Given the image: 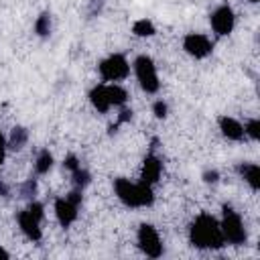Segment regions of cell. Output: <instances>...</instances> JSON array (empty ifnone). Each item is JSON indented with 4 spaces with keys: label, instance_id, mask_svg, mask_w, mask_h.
Returning a JSON list of instances; mask_svg holds the SVG:
<instances>
[{
    "label": "cell",
    "instance_id": "obj_27",
    "mask_svg": "<svg viewBox=\"0 0 260 260\" xmlns=\"http://www.w3.org/2000/svg\"><path fill=\"white\" fill-rule=\"evenodd\" d=\"M4 154H6V138L0 134V167L4 162Z\"/></svg>",
    "mask_w": 260,
    "mask_h": 260
},
{
    "label": "cell",
    "instance_id": "obj_2",
    "mask_svg": "<svg viewBox=\"0 0 260 260\" xmlns=\"http://www.w3.org/2000/svg\"><path fill=\"white\" fill-rule=\"evenodd\" d=\"M114 191L118 195V199L126 205V207H148L154 203V193H152V185L146 183H132L124 177H118L114 181Z\"/></svg>",
    "mask_w": 260,
    "mask_h": 260
},
{
    "label": "cell",
    "instance_id": "obj_18",
    "mask_svg": "<svg viewBox=\"0 0 260 260\" xmlns=\"http://www.w3.org/2000/svg\"><path fill=\"white\" fill-rule=\"evenodd\" d=\"M37 191H39V187H37V179H26V181H22L20 185H18V197L20 199H24V201H32L35 197H37Z\"/></svg>",
    "mask_w": 260,
    "mask_h": 260
},
{
    "label": "cell",
    "instance_id": "obj_12",
    "mask_svg": "<svg viewBox=\"0 0 260 260\" xmlns=\"http://www.w3.org/2000/svg\"><path fill=\"white\" fill-rule=\"evenodd\" d=\"M217 124H219L221 134H223L228 140H242V138H244V126H242L236 118H232V116H221V118L217 120Z\"/></svg>",
    "mask_w": 260,
    "mask_h": 260
},
{
    "label": "cell",
    "instance_id": "obj_3",
    "mask_svg": "<svg viewBox=\"0 0 260 260\" xmlns=\"http://www.w3.org/2000/svg\"><path fill=\"white\" fill-rule=\"evenodd\" d=\"M219 228H221V234H223L225 244H232V246H242V244H246L248 232H246V228H244V221H242L240 213L234 211L230 205H223V217H221V221H219Z\"/></svg>",
    "mask_w": 260,
    "mask_h": 260
},
{
    "label": "cell",
    "instance_id": "obj_10",
    "mask_svg": "<svg viewBox=\"0 0 260 260\" xmlns=\"http://www.w3.org/2000/svg\"><path fill=\"white\" fill-rule=\"evenodd\" d=\"M41 219H43V217L35 215L28 207H24L22 211H18V215H16V221H18L20 232H22L28 240H32V242H39L41 236H43V232H41Z\"/></svg>",
    "mask_w": 260,
    "mask_h": 260
},
{
    "label": "cell",
    "instance_id": "obj_13",
    "mask_svg": "<svg viewBox=\"0 0 260 260\" xmlns=\"http://www.w3.org/2000/svg\"><path fill=\"white\" fill-rule=\"evenodd\" d=\"M238 173L250 185L252 191H258L260 189V167L256 162H240L238 165Z\"/></svg>",
    "mask_w": 260,
    "mask_h": 260
},
{
    "label": "cell",
    "instance_id": "obj_14",
    "mask_svg": "<svg viewBox=\"0 0 260 260\" xmlns=\"http://www.w3.org/2000/svg\"><path fill=\"white\" fill-rule=\"evenodd\" d=\"M89 104L93 106V110H98L100 114H106L112 106H110V102H108V93H106V83H100V85H95V87H91V91H89Z\"/></svg>",
    "mask_w": 260,
    "mask_h": 260
},
{
    "label": "cell",
    "instance_id": "obj_4",
    "mask_svg": "<svg viewBox=\"0 0 260 260\" xmlns=\"http://www.w3.org/2000/svg\"><path fill=\"white\" fill-rule=\"evenodd\" d=\"M134 73H136V79H138L142 91H146V93H156L158 91L160 81H158V75H156V65L148 55H138L134 59Z\"/></svg>",
    "mask_w": 260,
    "mask_h": 260
},
{
    "label": "cell",
    "instance_id": "obj_11",
    "mask_svg": "<svg viewBox=\"0 0 260 260\" xmlns=\"http://www.w3.org/2000/svg\"><path fill=\"white\" fill-rule=\"evenodd\" d=\"M160 173H162V162H160V158H158L154 152L146 154V158L142 160L140 181L146 183V185H154V183L160 179Z\"/></svg>",
    "mask_w": 260,
    "mask_h": 260
},
{
    "label": "cell",
    "instance_id": "obj_5",
    "mask_svg": "<svg viewBox=\"0 0 260 260\" xmlns=\"http://www.w3.org/2000/svg\"><path fill=\"white\" fill-rule=\"evenodd\" d=\"M81 199H83L81 191L79 189H73L65 197H59L55 201V217H57V221L63 228H69L77 219V209L81 205Z\"/></svg>",
    "mask_w": 260,
    "mask_h": 260
},
{
    "label": "cell",
    "instance_id": "obj_30",
    "mask_svg": "<svg viewBox=\"0 0 260 260\" xmlns=\"http://www.w3.org/2000/svg\"><path fill=\"white\" fill-rule=\"evenodd\" d=\"M248 2H252V4H256V2H258V0H248Z\"/></svg>",
    "mask_w": 260,
    "mask_h": 260
},
{
    "label": "cell",
    "instance_id": "obj_16",
    "mask_svg": "<svg viewBox=\"0 0 260 260\" xmlns=\"http://www.w3.org/2000/svg\"><path fill=\"white\" fill-rule=\"evenodd\" d=\"M26 140H28V130L22 128V126H14V128L10 130L8 140H6V148H10V150H20V148L26 144Z\"/></svg>",
    "mask_w": 260,
    "mask_h": 260
},
{
    "label": "cell",
    "instance_id": "obj_6",
    "mask_svg": "<svg viewBox=\"0 0 260 260\" xmlns=\"http://www.w3.org/2000/svg\"><path fill=\"white\" fill-rule=\"evenodd\" d=\"M98 71H100V77L104 81H112L114 83V81H120V79H124L128 75L130 65H128V61H126V57L122 53H114V55L106 57L98 65Z\"/></svg>",
    "mask_w": 260,
    "mask_h": 260
},
{
    "label": "cell",
    "instance_id": "obj_8",
    "mask_svg": "<svg viewBox=\"0 0 260 260\" xmlns=\"http://www.w3.org/2000/svg\"><path fill=\"white\" fill-rule=\"evenodd\" d=\"M209 22H211V28L215 35L219 37H225L234 30V24H236V16H234V10L228 6V4H221L217 6L211 16H209Z\"/></svg>",
    "mask_w": 260,
    "mask_h": 260
},
{
    "label": "cell",
    "instance_id": "obj_19",
    "mask_svg": "<svg viewBox=\"0 0 260 260\" xmlns=\"http://www.w3.org/2000/svg\"><path fill=\"white\" fill-rule=\"evenodd\" d=\"M35 32L41 39H47L51 35V14L49 12H41L35 20Z\"/></svg>",
    "mask_w": 260,
    "mask_h": 260
},
{
    "label": "cell",
    "instance_id": "obj_23",
    "mask_svg": "<svg viewBox=\"0 0 260 260\" xmlns=\"http://www.w3.org/2000/svg\"><path fill=\"white\" fill-rule=\"evenodd\" d=\"M132 110H128V108H122L120 110V114H118V120H116V126H110V134H114L116 132V128L120 126V124H126V122H130L132 120Z\"/></svg>",
    "mask_w": 260,
    "mask_h": 260
},
{
    "label": "cell",
    "instance_id": "obj_15",
    "mask_svg": "<svg viewBox=\"0 0 260 260\" xmlns=\"http://www.w3.org/2000/svg\"><path fill=\"white\" fill-rule=\"evenodd\" d=\"M106 93H108L110 106H114V108H122L126 104V100H128V91L118 83H108L106 85Z\"/></svg>",
    "mask_w": 260,
    "mask_h": 260
},
{
    "label": "cell",
    "instance_id": "obj_25",
    "mask_svg": "<svg viewBox=\"0 0 260 260\" xmlns=\"http://www.w3.org/2000/svg\"><path fill=\"white\" fill-rule=\"evenodd\" d=\"M63 167H65L69 173H73L75 169H79V167H81V162H79V158H77L75 154H67V156H65V160H63Z\"/></svg>",
    "mask_w": 260,
    "mask_h": 260
},
{
    "label": "cell",
    "instance_id": "obj_29",
    "mask_svg": "<svg viewBox=\"0 0 260 260\" xmlns=\"http://www.w3.org/2000/svg\"><path fill=\"white\" fill-rule=\"evenodd\" d=\"M8 258H10V254H8V252H6V250L0 246V260H8Z\"/></svg>",
    "mask_w": 260,
    "mask_h": 260
},
{
    "label": "cell",
    "instance_id": "obj_22",
    "mask_svg": "<svg viewBox=\"0 0 260 260\" xmlns=\"http://www.w3.org/2000/svg\"><path fill=\"white\" fill-rule=\"evenodd\" d=\"M244 136H248L250 140H258L260 138V120H256V118L248 120L244 126Z\"/></svg>",
    "mask_w": 260,
    "mask_h": 260
},
{
    "label": "cell",
    "instance_id": "obj_21",
    "mask_svg": "<svg viewBox=\"0 0 260 260\" xmlns=\"http://www.w3.org/2000/svg\"><path fill=\"white\" fill-rule=\"evenodd\" d=\"M132 32H134L136 37H152V35L156 32V28H154L152 20L140 18V20H136V22L132 24Z\"/></svg>",
    "mask_w": 260,
    "mask_h": 260
},
{
    "label": "cell",
    "instance_id": "obj_9",
    "mask_svg": "<svg viewBox=\"0 0 260 260\" xmlns=\"http://www.w3.org/2000/svg\"><path fill=\"white\" fill-rule=\"evenodd\" d=\"M183 49H185L187 55H191L195 59H205L213 51V45H211V41L205 35H201V32H189L183 39Z\"/></svg>",
    "mask_w": 260,
    "mask_h": 260
},
{
    "label": "cell",
    "instance_id": "obj_1",
    "mask_svg": "<svg viewBox=\"0 0 260 260\" xmlns=\"http://www.w3.org/2000/svg\"><path fill=\"white\" fill-rule=\"evenodd\" d=\"M189 240L199 250H217L225 246L219 221L209 213H201L195 217V221L189 228Z\"/></svg>",
    "mask_w": 260,
    "mask_h": 260
},
{
    "label": "cell",
    "instance_id": "obj_17",
    "mask_svg": "<svg viewBox=\"0 0 260 260\" xmlns=\"http://www.w3.org/2000/svg\"><path fill=\"white\" fill-rule=\"evenodd\" d=\"M51 169H53V154L45 148L39 152V156L35 160V171H37V175H47Z\"/></svg>",
    "mask_w": 260,
    "mask_h": 260
},
{
    "label": "cell",
    "instance_id": "obj_24",
    "mask_svg": "<svg viewBox=\"0 0 260 260\" xmlns=\"http://www.w3.org/2000/svg\"><path fill=\"white\" fill-rule=\"evenodd\" d=\"M152 114H154V118H158V120L167 118V114H169V106H167V102H162V100L154 102V104H152Z\"/></svg>",
    "mask_w": 260,
    "mask_h": 260
},
{
    "label": "cell",
    "instance_id": "obj_20",
    "mask_svg": "<svg viewBox=\"0 0 260 260\" xmlns=\"http://www.w3.org/2000/svg\"><path fill=\"white\" fill-rule=\"evenodd\" d=\"M71 181H73V189L83 191V189L91 183V175H89V171H87V169L79 167V169H75V171L71 173Z\"/></svg>",
    "mask_w": 260,
    "mask_h": 260
},
{
    "label": "cell",
    "instance_id": "obj_7",
    "mask_svg": "<svg viewBox=\"0 0 260 260\" xmlns=\"http://www.w3.org/2000/svg\"><path fill=\"white\" fill-rule=\"evenodd\" d=\"M136 240H138V248H140L148 258H158V256H162L160 236H158V232H156L154 225L142 223V225L138 228Z\"/></svg>",
    "mask_w": 260,
    "mask_h": 260
},
{
    "label": "cell",
    "instance_id": "obj_28",
    "mask_svg": "<svg viewBox=\"0 0 260 260\" xmlns=\"http://www.w3.org/2000/svg\"><path fill=\"white\" fill-rule=\"evenodd\" d=\"M0 195H2V197H10V185L4 183L2 179H0Z\"/></svg>",
    "mask_w": 260,
    "mask_h": 260
},
{
    "label": "cell",
    "instance_id": "obj_26",
    "mask_svg": "<svg viewBox=\"0 0 260 260\" xmlns=\"http://www.w3.org/2000/svg\"><path fill=\"white\" fill-rule=\"evenodd\" d=\"M219 181V173L215 171V169H207L205 173H203V183H207V185H215Z\"/></svg>",
    "mask_w": 260,
    "mask_h": 260
}]
</instances>
